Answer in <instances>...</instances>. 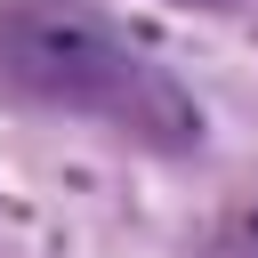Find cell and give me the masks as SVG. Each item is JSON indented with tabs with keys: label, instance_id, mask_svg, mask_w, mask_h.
Instances as JSON below:
<instances>
[{
	"label": "cell",
	"instance_id": "cell-1",
	"mask_svg": "<svg viewBox=\"0 0 258 258\" xmlns=\"http://www.w3.org/2000/svg\"><path fill=\"white\" fill-rule=\"evenodd\" d=\"M0 81L161 153L202 145V105L177 73L81 0H0Z\"/></svg>",
	"mask_w": 258,
	"mask_h": 258
}]
</instances>
